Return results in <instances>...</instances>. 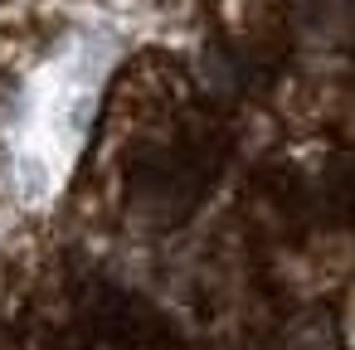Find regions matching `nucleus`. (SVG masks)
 Wrapping results in <instances>:
<instances>
[]
</instances>
